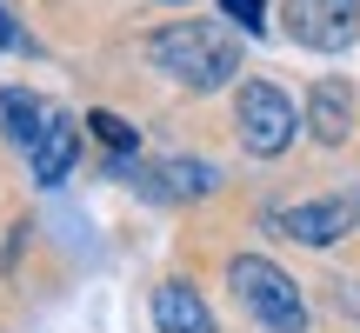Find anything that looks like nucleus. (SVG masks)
I'll use <instances>...</instances> for the list:
<instances>
[{
    "mask_svg": "<svg viewBox=\"0 0 360 333\" xmlns=\"http://www.w3.org/2000/svg\"><path fill=\"white\" fill-rule=\"evenodd\" d=\"M233 120H240V147L247 154H281L287 141H294V127H300V114H294V100H287L274 80H247L240 87V100H233Z\"/></svg>",
    "mask_w": 360,
    "mask_h": 333,
    "instance_id": "7ed1b4c3",
    "label": "nucleus"
},
{
    "mask_svg": "<svg viewBox=\"0 0 360 333\" xmlns=\"http://www.w3.org/2000/svg\"><path fill=\"white\" fill-rule=\"evenodd\" d=\"M167 193H214V166L207 160H174L167 166Z\"/></svg>",
    "mask_w": 360,
    "mask_h": 333,
    "instance_id": "9d476101",
    "label": "nucleus"
},
{
    "mask_svg": "<svg viewBox=\"0 0 360 333\" xmlns=\"http://www.w3.org/2000/svg\"><path fill=\"white\" fill-rule=\"evenodd\" d=\"M307 127L321 147H340L354 133V87L347 80H321V87L307 93Z\"/></svg>",
    "mask_w": 360,
    "mask_h": 333,
    "instance_id": "423d86ee",
    "label": "nucleus"
},
{
    "mask_svg": "<svg viewBox=\"0 0 360 333\" xmlns=\"http://www.w3.org/2000/svg\"><path fill=\"white\" fill-rule=\"evenodd\" d=\"M0 47H13V20H7V13H0Z\"/></svg>",
    "mask_w": 360,
    "mask_h": 333,
    "instance_id": "ddd939ff",
    "label": "nucleus"
},
{
    "mask_svg": "<svg viewBox=\"0 0 360 333\" xmlns=\"http://www.w3.org/2000/svg\"><path fill=\"white\" fill-rule=\"evenodd\" d=\"M0 114H7V133H13L20 147H34V141H40V127L53 120L47 107H40L34 93H20V87H7V93H0Z\"/></svg>",
    "mask_w": 360,
    "mask_h": 333,
    "instance_id": "1a4fd4ad",
    "label": "nucleus"
},
{
    "mask_svg": "<svg viewBox=\"0 0 360 333\" xmlns=\"http://www.w3.org/2000/svg\"><path fill=\"white\" fill-rule=\"evenodd\" d=\"M94 133H101V141L114 147V154H127V147H134V127H127L120 114H94Z\"/></svg>",
    "mask_w": 360,
    "mask_h": 333,
    "instance_id": "9b49d317",
    "label": "nucleus"
},
{
    "mask_svg": "<svg viewBox=\"0 0 360 333\" xmlns=\"http://www.w3.org/2000/svg\"><path fill=\"white\" fill-rule=\"evenodd\" d=\"M220 7H227V13H233L240 27H254V34L267 27V13H260V0H220Z\"/></svg>",
    "mask_w": 360,
    "mask_h": 333,
    "instance_id": "f8f14e48",
    "label": "nucleus"
},
{
    "mask_svg": "<svg viewBox=\"0 0 360 333\" xmlns=\"http://www.w3.org/2000/svg\"><path fill=\"white\" fill-rule=\"evenodd\" d=\"M154 327L160 333H214V313L187 280H167V287H154Z\"/></svg>",
    "mask_w": 360,
    "mask_h": 333,
    "instance_id": "0eeeda50",
    "label": "nucleus"
},
{
    "mask_svg": "<svg viewBox=\"0 0 360 333\" xmlns=\"http://www.w3.org/2000/svg\"><path fill=\"white\" fill-rule=\"evenodd\" d=\"M233 294H240V307L254 313L267 333H307V300H300V287L287 280L274 260H254V254H240L233 260Z\"/></svg>",
    "mask_w": 360,
    "mask_h": 333,
    "instance_id": "f03ea898",
    "label": "nucleus"
},
{
    "mask_svg": "<svg viewBox=\"0 0 360 333\" xmlns=\"http://www.w3.org/2000/svg\"><path fill=\"white\" fill-rule=\"evenodd\" d=\"M274 227H281L287 240H300V247H334L340 233L354 227V200H314V207H281V214H274Z\"/></svg>",
    "mask_w": 360,
    "mask_h": 333,
    "instance_id": "39448f33",
    "label": "nucleus"
},
{
    "mask_svg": "<svg viewBox=\"0 0 360 333\" xmlns=\"http://www.w3.org/2000/svg\"><path fill=\"white\" fill-rule=\"evenodd\" d=\"M154 60L167 67L180 87H193V93H214V87H227V80L240 74V47H233L214 20L160 27V34H154Z\"/></svg>",
    "mask_w": 360,
    "mask_h": 333,
    "instance_id": "f257e3e1",
    "label": "nucleus"
},
{
    "mask_svg": "<svg viewBox=\"0 0 360 333\" xmlns=\"http://www.w3.org/2000/svg\"><path fill=\"white\" fill-rule=\"evenodd\" d=\"M287 34L314 53H340L360 40V0H287Z\"/></svg>",
    "mask_w": 360,
    "mask_h": 333,
    "instance_id": "20e7f679",
    "label": "nucleus"
},
{
    "mask_svg": "<svg viewBox=\"0 0 360 333\" xmlns=\"http://www.w3.org/2000/svg\"><path fill=\"white\" fill-rule=\"evenodd\" d=\"M27 154H34V180H67L74 174V154H80V133H74V120H47V127H40V141L27 147Z\"/></svg>",
    "mask_w": 360,
    "mask_h": 333,
    "instance_id": "6e6552de",
    "label": "nucleus"
},
{
    "mask_svg": "<svg viewBox=\"0 0 360 333\" xmlns=\"http://www.w3.org/2000/svg\"><path fill=\"white\" fill-rule=\"evenodd\" d=\"M354 207H360V200H354Z\"/></svg>",
    "mask_w": 360,
    "mask_h": 333,
    "instance_id": "4468645a",
    "label": "nucleus"
}]
</instances>
